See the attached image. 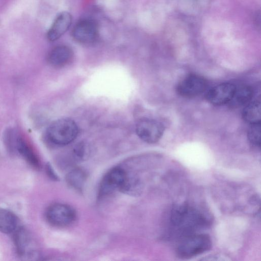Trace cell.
<instances>
[{"instance_id":"obj_13","label":"cell","mask_w":261,"mask_h":261,"mask_svg":"<svg viewBox=\"0 0 261 261\" xmlns=\"http://www.w3.org/2000/svg\"><path fill=\"white\" fill-rule=\"evenodd\" d=\"M18 219L16 216L9 210L0 208V231L10 233L16 230Z\"/></svg>"},{"instance_id":"obj_17","label":"cell","mask_w":261,"mask_h":261,"mask_svg":"<svg viewBox=\"0 0 261 261\" xmlns=\"http://www.w3.org/2000/svg\"><path fill=\"white\" fill-rule=\"evenodd\" d=\"M247 133L250 143L256 148L260 146V123L250 124Z\"/></svg>"},{"instance_id":"obj_1","label":"cell","mask_w":261,"mask_h":261,"mask_svg":"<svg viewBox=\"0 0 261 261\" xmlns=\"http://www.w3.org/2000/svg\"><path fill=\"white\" fill-rule=\"evenodd\" d=\"M169 219L172 232L180 239L206 228L211 220L203 210L188 204L173 206Z\"/></svg>"},{"instance_id":"obj_14","label":"cell","mask_w":261,"mask_h":261,"mask_svg":"<svg viewBox=\"0 0 261 261\" xmlns=\"http://www.w3.org/2000/svg\"><path fill=\"white\" fill-rule=\"evenodd\" d=\"M260 103L259 100L250 101L245 105L242 112V117L250 124L260 123Z\"/></svg>"},{"instance_id":"obj_15","label":"cell","mask_w":261,"mask_h":261,"mask_svg":"<svg viewBox=\"0 0 261 261\" xmlns=\"http://www.w3.org/2000/svg\"><path fill=\"white\" fill-rule=\"evenodd\" d=\"M16 149L24 159L36 168L40 167L39 160L32 148L20 136H17Z\"/></svg>"},{"instance_id":"obj_8","label":"cell","mask_w":261,"mask_h":261,"mask_svg":"<svg viewBox=\"0 0 261 261\" xmlns=\"http://www.w3.org/2000/svg\"><path fill=\"white\" fill-rule=\"evenodd\" d=\"M72 36L79 42L91 43L98 36V24L95 21L92 19L81 20L73 27Z\"/></svg>"},{"instance_id":"obj_11","label":"cell","mask_w":261,"mask_h":261,"mask_svg":"<svg viewBox=\"0 0 261 261\" xmlns=\"http://www.w3.org/2000/svg\"><path fill=\"white\" fill-rule=\"evenodd\" d=\"M73 53L69 46L62 45L54 47L49 53L48 61L53 67L61 68L69 64L73 59Z\"/></svg>"},{"instance_id":"obj_9","label":"cell","mask_w":261,"mask_h":261,"mask_svg":"<svg viewBox=\"0 0 261 261\" xmlns=\"http://www.w3.org/2000/svg\"><path fill=\"white\" fill-rule=\"evenodd\" d=\"M236 86L231 83H224L211 88L206 94V100L215 106L228 103L232 98Z\"/></svg>"},{"instance_id":"obj_10","label":"cell","mask_w":261,"mask_h":261,"mask_svg":"<svg viewBox=\"0 0 261 261\" xmlns=\"http://www.w3.org/2000/svg\"><path fill=\"white\" fill-rule=\"evenodd\" d=\"M72 23V16L67 12L58 15L47 34L48 39L54 41L60 38L70 28Z\"/></svg>"},{"instance_id":"obj_12","label":"cell","mask_w":261,"mask_h":261,"mask_svg":"<svg viewBox=\"0 0 261 261\" xmlns=\"http://www.w3.org/2000/svg\"><path fill=\"white\" fill-rule=\"evenodd\" d=\"M253 96V90L248 86L243 85L236 88L233 95L228 102L232 107L238 108L248 103Z\"/></svg>"},{"instance_id":"obj_16","label":"cell","mask_w":261,"mask_h":261,"mask_svg":"<svg viewBox=\"0 0 261 261\" xmlns=\"http://www.w3.org/2000/svg\"><path fill=\"white\" fill-rule=\"evenodd\" d=\"M85 177L86 175L83 171L75 169L67 175V181L72 187L80 190L84 183Z\"/></svg>"},{"instance_id":"obj_4","label":"cell","mask_w":261,"mask_h":261,"mask_svg":"<svg viewBox=\"0 0 261 261\" xmlns=\"http://www.w3.org/2000/svg\"><path fill=\"white\" fill-rule=\"evenodd\" d=\"M127 177V173L123 168L117 167L111 169L100 182L99 196L103 197L117 191H123Z\"/></svg>"},{"instance_id":"obj_3","label":"cell","mask_w":261,"mask_h":261,"mask_svg":"<svg viewBox=\"0 0 261 261\" xmlns=\"http://www.w3.org/2000/svg\"><path fill=\"white\" fill-rule=\"evenodd\" d=\"M212 245L208 235L195 233L180 239L176 253L179 258H190L207 251Z\"/></svg>"},{"instance_id":"obj_2","label":"cell","mask_w":261,"mask_h":261,"mask_svg":"<svg viewBox=\"0 0 261 261\" xmlns=\"http://www.w3.org/2000/svg\"><path fill=\"white\" fill-rule=\"evenodd\" d=\"M79 128L76 123L69 118H61L53 122L47 128L46 136L53 144L64 146L77 137Z\"/></svg>"},{"instance_id":"obj_7","label":"cell","mask_w":261,"mask_h":261,"mask_svg":"<svg viewBox=\"0 0 261 261\" xmlns=\"http://www.w3.org/2000/svg\"><path fill=\"white\" fill-rule=\"evenodd\" d=\"M206 81L202 76L190 74L178 84L177 92L185 98H193L202 94L206 89Z\"/></svg>"},{"instance_id":"obj_6","label":"cell","mask_w":261,"mask_h":261,"mask_svg":"<svg viewBox=\"0 0 261 261\" xmlns=\"http://www.w3.org/2000/svg\"><path fill=\"white\" fill-rule=\"evenodd\" d=\"M164 126L160 122L149 118H143L137 123L136 131L143 141L150 143L157 142L164 132Z\"/></svg>"},{"instance_id":"obj_5","label":"cell","mask_w":261,"mask_h":261,"mask_svg":"<svg viewBox=\"0 0 261 261\" xmlns=\"http://www.w3.org/2000/svg\"><path fill=\"white\" fill-rule=\"evenodd\" d=\"M46 216L48 222L59 227L71 224L75 219V211L71 206L63 203H55L48 207Z\"/></svg>"}]
</instances>
